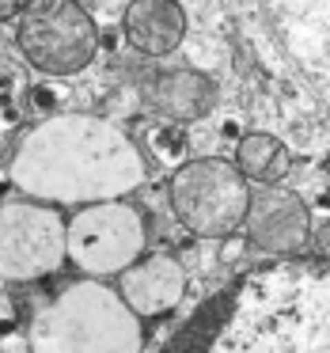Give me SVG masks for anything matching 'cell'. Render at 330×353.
<instances>
[{
	"label": "cell",
	"instance_id": "obj_1",
	"mask_svg": "<svg viewBox=\"0 0 330 353\" xmlns=\"http://www.w3.org/2000/svg\"><path fill=\"white\" fill-rule=\"evenodd\" d=\"M12 183L27 198L107 201L145 183V160L118 125L92 114H57L19 141Z\"/></svg>",
	"mask_w": 330,
	"mask_h": 353
},
{
	"label": "cell",
	"instance_id": "obj_2",
	"mask_svg": "<svg viewBox=\"0 0 330 353\" xmlns=\"http://www.w3.org/2000/svg\"><path fill=\"white\" fill-rule=\"evenodd\" d=\"M201 353H330V270L254 274Z\"/></svg>",
	"mask_w": 330,
	"mask_h": 353
},
{
	"label": "cell",
	"instance_id": "obj_3",
	"mask_svg": "<svg viewBox=\"0 0 330 353\" xmlns=\"http://www.w3.org/2000/svg\"><path fill=\"white\" fill-rule=\"evenodd\" d=\"M34 342L39 353H141V323L118 289L76 281L42 312Z\"/></svg>",
	"mask_w": 330,
	"mask_h": 353
},
{
	"label": "cell",
	"instance_id": "obj_4",
	"mask_svg": "<svg viewBox=\"0 0 330 353\" xmlns=\"http://www.w3.org/2000/svg\"><path fill=\"white\" fill-rule=\"evenodd\" d=\"M171 209L178 224L201 239H224L251 216V186L236 163L220 156L190 160L171 175Z\"/></svg>",
	"mask_w": 330,
	"mask_h": 353
},
{
	"label": "cell",
	"instance_id": "obj_5",
	"mask_svg": "<svg viewBox=\"0 0 330 353\" xmlns=\"http://www.w3.org/2000/svg\"><path fill=\"white\" fill-rule=\"evenodd\" d=\"M16 42L34 69L72 77L99 54V27L76 0H31L19 16Z\"/></svg>",
	"mask_w": 330,
	"mask_h": 353
},
{
	"label": "cell",
	"instance_id": "obj_6",
	"mask_svg": "<svg viewBox=\"0 0 330 353\" xmlns=\"http://www.w3.org/2000/svg\"><path fill=\"white\" fill-rule=\"evenodd\" d=\"M69 254V224L61 213L34 201L0 205V277L34 281L54 274Z\"/></svg>",
	"mask_w": 330,
	"mask_h": 353
},
{
	"label": "cell",
	"instance_id": "obj_7",
	"mask_svg": "<svg viewBox=\"0 0 330 353\" xmlns=\"http://www.w3.org/2000/svg\"><path fill=\"white\" fill-rule=\"evenodd\" d=\"M145 247V216L125 201H99L69 221V259L84 274H125Z\"/></svg>",
	"mask_w": 330,
	"mask_h": 353
},
{
	"label": "cell",
	"instance_id": "obj_8",
	"mask_svg": "<svg viewBox=\"0 0 330 353\" xmlns=\"http://www.w3.org/2000/svg\"><path fill=\"white\" fill-rule=\"evenodd\" d=\"M251 243L266 254H289L300 251L311 232V213L292 190L281 186H262L251 198V216H247Z\"/></svg>",
	"mask_w": 330,
	"mask_h": 353
},
{
	"label": "cell",
	"instance_id": "obj_9",
	"mask_svg": "<svg viewBox=\"0 0 330 353\" xmlns=\"http://www.w3.org/2000/svg\"><path fill=\"white\" fill-rule=\"evenodd\" d=\"M183 289H186V277H183V266L167 254H156L148 262H137L122 274L118 281V292L122 300L133 307L137 315L152 319V315H163L183 300Z\"/></svg>",
	"mask_w": 330,
	"mask_h": 353
},
{
	"label": "cell",
	"instance_id": "obj_10",
	"mask_svg": "<svg viewBox=\"0 0 330 353\" xmlns=\"http://www.w3.org/2000/svg\"><path fill=\"white\" fill-rule=\"evenodd\" d=\"M186 34V12L178 0H133L125 8V39L148 57H163L178 50Z\"/></svg>",
	"mask_w": 330,
	"mask_h": 353
},
{
	"label": "cell",
	"instance_id": "obj_11",
	"mask_svg": "<svg viewBox=\"0 0 330 353\" xmlns=\"http://www.w3.org/2000/svg\"><path fill=\"white\" fill-rule=\"evenodd\" d=\"M145 99L156 114L175 118V122H194V118H201L213 107L216 88L209 77H201L194 69H167L148 84Z\"/></svg>",
	"mask_w": 330,
	"mask_h": 353
},
{
	"label": "cell",
	"instance_id": "obj_12",
	"mask_svg": "<svg viewBox=\"0 0 330 353\" xmlns=\"http://www.w3.org/2000/svg\"><path fill=\"white\" fill-rule=\"evenodd\" d=\"M236 168L243 171V179H254V183L269 186V183L289 175L292 156L277 137H269V133H251V137H243L236 148Z\"/></svg>",
	"mask_w": 330,
	"mask_h": 353
},
{
	"label": "cell",
	"instance_id": "obj_13",
	"mask_svg": "<svg viewBox=\"0 0 330 353\" xmlns=\"http://www.w3.org/2000/svg\"><path fill=\"white\" fill-rule=\"evenodd\" d=\"M31 0H0V19H12V16H23V8Z\"/></svg>",
	"mask_w": 330,
	"mask_h": 353
}]
</instances>
